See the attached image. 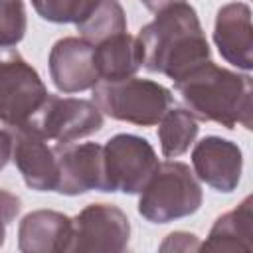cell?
Returning <instances> with one entry per match:
<instances>
[{
  "instance_id": "6da1fadb",
  "label": "cell",
  "mask_w": 253,
  "mask_h": 253,
  "mask_svg": "<svg viewBox=\"0 0 253 253\" xmlns=\"http://www.w3.org/2000/svg\"><path fill=\"white\" fill-rule=\"evenodd\" d=\"M136 40L142 47V65L172 81L210 59V45L198 14L186 2L156 12Z\"/></svg>"
},
{
  "instance_id": "7a4b0ae2",
  "label": "cell",
  "mask_w": 253,
  "mask_h": 253,
  "mask_svg": "<svg viewBox=\"0 0 253 253\" xmlns=\"http://www.w3.org/2000/svg\"><path fill=\"white\" fill-rule=\"evenodd\" d=\"M186 111L200 121H211L225 128H251L253 83L249 75L215 65L211 59L192 67L174 81Z\"/></svg>"
},
{
  "instance_id": "3957f363",
  "label": "cell",
  "mask_w": 253,
  "mask_h": 253,
  "mask_svg": "<svg viewBox=\"0 0 253 253\" xmlns=\"http://www.w3.org/2000/svg\"><path fill=\"white\" fill-rule=\"evenodd\" d=\"M202 188L190 166L176 160L158 162L140 190L138 213L152 223H168L192 215L202 206Z\"/></svg>"
},
{
  "instance_id": "277c9868",
  "label": "cell",
  "mask_w": 253,
  "mask_h": 253,
  "mask_svg": "<svg viewBox=\"0 0 253 253\" xmlns=\"http://www.w3.org/2000/svg\"><path fill=\"white\" fill-rule=\"evenodd\" d=\"M93 103L115 121L152 126L158 125L172 107V93L156 81L132 75L115 81H97L93 87Z\"/></svg>"
},
{
  "instance_id": "5b68a950",
  "label": "cell",
  "mask_w": 253,
  "mask_h": 253,
  "mask_svg": "<svg viewBox=\"0 0 253 253\" xmlns=\"http://www.w3.org/2000/svg\"><path fill=\"white\" fill-rule=\"evenodd\" d=\"M158 166L152 144L136 134H115L103 146L101 192L140 194Z\"/></svg>"
},
{
  "instance_id": "8992f818",
  "label": "cell",
  "mask_w": 253,
  "mask_h": 253,
  "mask_svg": "<svg viewBox=\"0 0 253 253\" xmlns=\"http://www.w3.org/2000/svg\"><path fill=\"white\" fill-rule=\"evenodd\" d=\"M45 97L38 71L12 45H0V123L14 126L30 121Z\"/></svg>"
},
{
  "instance_id": "52a82bcc",
  "label": "cell",
  "mask_w": 253,
  "mask_h": 253,
  "mask_svg": "<svg viewBox=\"0 0 253 253\" xmlns=\"http://www.w3.org/2000/svg\"><path fill=\"white\" fill-rule=\"evenodd\" d=\"M26 123L42 138L65 144L99 132L103 126V115L91 101L47 93L40 109Z\"/></svg>"
},
{
  "instance_id": "ba28073f",
  "label": "cell",
  "mask_w": 253,
  "mask_h": 253,
  "mask_svg": "<svg viewBox=\"0 0 253 253\" xmlns=\"http://www.w3.org/2000/svg\"><path fill=\"white\" fill-rule=\"evenodd\" d=\"M130 237V223L123 210L111 204H89L73 217L69 251L119 253Z\"/></svg>"
},
{
  "instance_id": "9c48e42d",
  "label": "cell",
  "mask_w": 253,
  "mask_h": 253,
  "mask_svg": "<svg viewBox=\"0 0 253 253\" xmlns=\"http://www.w3.org/2000/svg\"><path fill=\"white\" fill-rule=\"evenodd\" d=\"M12 138V156L28 188L38 192H55L57 188V162L53 148L47 146L28 123L8 126Z\"/></svg>"
},
{
  "instance_id": "30bf717a",
  "label": "cell",
  "mask_w": 253,
  "mask_h": 253,
  "mask_svg": "<svg viewBox=\"0 0 253 253\" xmlns=\"http://www.w3.org/2000/svg\"><path fill=\"white\" fill-rule=\"evenodd\" d=\"M57 162V188L63 196H79L101 190L103 184V146L95 142H65L53 146Z\"/></svg>"
},
{
  "instance_id": "8fae6325",
  "label": "cell",
  "mask_w": 253,
  "mask_h": 253,
  "mask_svg": "<svg viewBox=\"0 0 253 253\" xmlns=\"http://www.w3.org/2000/svg\"><path fill=\"white\" fill-rule=\"evenodd\" d=\"M196 176L210 188L229 194L237 188L243 170L241 148L221 136H204L192 150Z\"/></svg>"
},
{
  "instance_id": "7c38bea8",
  "label": "cell",
  "mask_w": 253,
  "mask_h": 253,
  "mask_svg": "<svg viewBox=\"0 0 253 253\" xmlns=\"http://www.w3.org/2000/svg\"><path fill=\"white\" fill-rule=\"evenodd\" d=\"M93 43L83 38L57 40L49 51V75L63 93H81L93 89L99 73L93 61Z\"/></svg>"
},
{
  "instance_id": "4fadbf2b",
  "label": "cell",
  "mask_w": 253,
  "mask_h": 253,
  "mask_svg": "<svg viewBox=\"0 0 253 253\" xmlns=\"http://www.w3.org/2000/svg\"><path fill=\"white\" fill-rule=\"evenodd\" d=\"M213 42L219 55L237 69L253 67V28L251 8L245 2H231L217 10Z\"/></svg>"
},
{
  "instance_id": "5bb4252c",
  "label": "cell",
  "mask_w": 253,
  "mask_h": 253,
  "mask_svg": "<svg viewBox=\"0 0 253 253\" xmlns=\"http://www.w3.org/2000/svg\"><path fill=\"white\" fill-rule=\"evenodd\" d=\"M71 235V217L53 210H38L20 221L18 247L24 253H61L69 251Z\"/></svg>"
},
{
  "instance_id": "9a60e30c",
  "label": "cell",
  "mask_w": 253,
  "mask_h": 253,
  "mask_svg": "<svg viewBox=\"0 0 253 253\" xmlns=\"http://www.w3.org/2000/svg\"><path fill=\"white\" fill-rule=\"evenodd\" d=\"M93 61L99 81H115L132 77L142 67V47L134 36L126 32L115 34L93 45Z\"/></svg>"
},
{
  "instance_id": "2e32d148",
  "label": "cell",
  "mask_w": 253,
  "mask_h": 253,
  "mask_svg": "<svg viewBox=\"0 0 253 253\" xmlns=\"http://www.w3.org/2000/svg\"><path fill=\"white\" fill-rule=\"evenodd\" d=\"M251 196H247L235 210L219 215L204 243H200V249L204 251H245L249 253L251 243Z\"/></svg>"
},
{
  "instance_id": "e0dca14e",
  "label": "cell",
  "mask_w": 253,
  "mask_h": 253,
  "mask_svg": "<svg viewBox=\"0 0 253 253\" xmlns=\"http://www.w3.org/2000/svg\"><path fill=\"white\" fill-rule=\"evenodd\" d=\"M198 121L186 109H168L160 119L158 140L160 150L166 158L184 154L198 136Z\"/></svg>"
},
{
  "instance_id": "ac0fdd59",
  "label": "cell",
  "mask_w": 253,
  "mask_h": 253,
  "mask_svg": "<svg viewBox=\"0 0 253 253\" xmlns=\"http://www.w3.org/2000/svg\"><path fill=\"white\" fill-rule=\"evenodd\" d=\"M77 32L89 43H99L115 34L126 32V16L119 0H99L97 8L77 24Z\"/></svg>"
},
{
  "instance_id": "d6986e66",
  "label": "cell",
  "mask_w": 253,
  "mask_h": 253,
  "mask_svg": "<svg viewBox=\"0 0 253 253\" xmlns=\"http://www.w3.org/2000/svg\"><path fill=\"white\" fill-rule=\"evenodd\" d=\"M99 0H32L40 18L53 24H81L95 8Z\"/></svg>"
},
{
  "instance_id": "ffe728a7",
  "label": "cell",
  "mask_w": 253,
  "mask_h": 253,
  "mask_svg": "<svg viewBox=\"0 0 253 253\" xmlns=\"http://www.w3.org/2000/svg\"><path fill=\"white\" fill-rule=\"evenodd\" d=\"M26 8L22 0H0V45H16L26 34Z\"/></svg>"
},
{
  "instance_id": "44dd1931",
  "label": "cell",
  "mask_w": 253,
  "mask_h": 253,
  "mask_svg": "<svg viewBox=\"0 0 253 253\" xmlns=\"http://www.w3.org/2000/svg\"><path fill=\"white\" fill-rule=\"evenodd\" d=\"M18 211H20V198L8 190H0V245L6 239L8 223L18 215Z\"/></svg>"
},
{
  "instance_id": "7402d4cb",
  "label": "cell",
  "mask_w": 253,
  "mask_h": 253,
  "mask_svg": "<svg viewBox=\"0 0 253 253\" xmlns=\"http://www.w3.org/2000/svg\"><path fill=\"white\" fill-rule=\"evenodd\" d=\"M162 251H198L200 241L196 235L186 231H174L166 237V241L160 245Z\"/></svg>"
},
{
  "instance_id": "603a6c76",
  "label": "cell",
  "mask_w": 253,
  "mask_h": 253,
  "mask_svg": "<svg viewBox=\"0 0 253 253\" xmlns=\"http://www.w3.org/2000/svg\"><path fill=\"white\" fill-rule=\"evenodd\" d=\"M12 156V138L8 130H0V170H4V166L8 164Z\"/></svg>"
},
{
  "instance_id": "cb8c5ba5",
  "label": "cell",
  "mask_w": 253,
  "mask_h": 253,
  "mask_svg": "<svg viewBox=\"0 0 253 253\" xmlns=\"http://www.w3.org/2000/svg\"><path fill=\"white\" fill-rule=\"evenodd\" d=\"M150 12H160L172 4H178V2H184V0H140Z\"/></svg>"
}]
</instances>
